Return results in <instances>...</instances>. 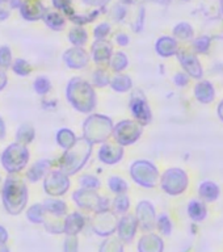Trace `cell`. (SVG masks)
Wrapping results in <instances>:
<instances>
[{"mask_svg": "<svg viewBox=\"0 0 223 252\" xmlns=\"http://www.w3.org/2000/svg\"><path fill=\"white\" fill-rule=\"evenodd\" d=\"M66 96L71 106L80 113L91 114L97 106V94L92 83L83 78H72L67 84Z\"/></svg>", "mask_w": 223, "mask_h": 252, "instance_id": "cell-1", "label": "cell"}, {"mask_svg": "<svg viewBox=\"0 0 223 252\" xmlns=\"http://www.w3.org/2000/svg\"><path fill=\"white\" fill-rule=\"evenodd\" d=\"M114 122L109 116L91 113L83 122V138L91 145H102L112 138Z\"/></svg>", "mask_w": 223, "mask_h": 252, "instance_id": "cell-2", "label": "cell"}, {"mask_svg": "<svg viewBox=\"0 0 223 252\" xmlns=\"http://www.w3.org/2000/svg\"><path fill=\"white\" fill-rule=\"evenodd\" d=\"M94 150V145L86 141L84 138H79L71 149L66 150L61 160V171L66 175H75L79 171H82L83 167L87 164L91 154Z\"/></svg>", "mask_w": 223, "mask_h": 252, "instance_id": "cell-3", "label": "cell"}, {"mask_svg": "<svg viewBox=\"0 0 223 252\" xmlns=\"http://www.w3.org/2000/svg\"><path fill=\"white\" fill-rule=\"evenodd\" d=\"M160 175L157 164L147 159H137L129 167L130 179L142 188L154 189L159 187Z\"/></svg>", "mask_w": 223, "mask_h": 252, "instance_id": "cell-4", "label": "cell"}, {"mask_svg": "<svg viewBox=\"0 0 223 252\" xmlns=\"http://www.w3.org/2000/svg\"><path fill=\"white\" fill-rule=\"evenodd\" d=\"M159 187L165 194L171 197L180 196L187 192L189 187V175L184 168L171 167L167 168L160 175Z\"/></svg>", "mask_w": 223, "mask_h": 252, "instance_id": "cell-5", "label": "cell"}, {"mask_svg": "<svg viewBox=\"0 0 223 252\" xmlns=\"http://www.w3.org/2000/svg\"><path fill=\"white\" fill-rule=\"evenodd\" d=\"M143 127L141 124L133 118H125L114 124L113 134H112V139L116 143L127 147L134 143H137L141 139L142 134H143Z\"/></svg>", "mask_w": 223, "mask_h": 252, "instance_id": "cell-6", "label": "cell"}, {"mask_svg": "<svg viewBox=\"0 0 223 252\" xmlns=\"http://www.w3.org/2000/svg\"><path fill=\"white\" fill-rule=\"evenodd\" d=\"M72 200L79 208L88 212H104L110 209L112 201L108 197L100 196L97 190H90V189L80 188L72 193Z\"/></svg>", "mask_w": 223, "mask_h": 252, "instance_id": "cell-7", "label": "cell"}, {"mask_svg": "<svg viewBox=\"0 0 223 252\" xmlns=\"http://www.w3.org/2000/svg\"><path fill=\"white\" fill-rule=\"evenodd\" d=\"M129 109L133 120L142 126H147L153 122V110L150 106L149 98L139 88H134L129 94Z\"/></svg>", "mask_w": 223, "mask_h": 252, "instance_id": "cell-8", "label": "cell"}, {"mask_svg": "<svg viewBox=\"0 0 223 252\" xmlns=\"http://www.w3.org/2000/svg\"><path fill=\"white\" fill-rule=\"evenodd\" d=\"M176 58L180 63L183 71L187 72L191 76V79H194L196 82L204 79V67L201 64L198 55L194 51L180 49L179 53H177Z\"/></svg>", "mask_w": 223, "mask_h": 252, "instance_id": "cell-9", "label": "cell"}, {"mask_svg": "<svg viewBox=\"0 0 223 252\" xmlns=\"http://www.w3.org/2000/svg\"><path fill=\"white\" fill-rule=\"evenodd\" d=\"M118 220L120 218L112 209L95 213L94 220H92L95 232L101 236H110L117 231Z\"/></svg>", "mask_w": 223, "mask_h": 252, "instance_id": "cell-10", "label": "cell"}, {"mask_svg": "<svg viewBox=\"0 0 223 252\" xmlns=\"http://www.w3.org/2000/svg\"><path fill=\"white\" fill-rule=\"evenodd\" d=\"M135 217H137L139 227L145 231H153L157 227V210L151 201L141 200L135 206Z\"/></svg>", "mask_w": 223, "mask_h": 252, "instance_id": "cell-11", "label": "cell"}, {"mask_svg": "<svg viewBox=\"0 0 223 252\" xmlns=\"http://www.w3.org/2000/svg\"><path fill=\"white\" fill-rule=\"evenodd\" d=\"M125 157V147L114 141H108L100 145L97 150V159L104 165H116Z\"/></svg>", "mask_w": 223, "mask_h": 252, "instance_id": "cell-12", "label": "cell"}, {"mask_svg": "<svg viewBox=\"0 0 223 252\" xmlns=\"http://www.w3.org/2000/svg\"><path fill=\"white\" fill-rule=\"evenodd\" d=\"M71 181L68 179V175L59 171H54L47 175L46 180H45V190L47 194L53 197L63 196L67 190L70 189Z\"/></svg>", "mask_w": 223, "mask_h": 252, "instance_id": "cell-13", "label": "cell"}, {"mask_svg": "<svg viewBox=\"0 0 223 252\" xmlns=\"http://www.w3.org/2000/svg\"><path fill=\"white\" fill-rule=\"evenodd\" d=\"M139 227L138 220L135 214H125L118 220L117 226V236L118 239L124 243H130L134 239L137 234V230Z\"/></svg>", "mask_w": 223, "mask_h": 252, "instance_id": "cell-14", "label": "cell"}, {"mask_svg": "<svg viewBox=\"0 0 223 252\" xmlns=\"http://www.w3.org/2000/svg\"><path fill=\"white\" fill-rule=\"evenodd\" d=\"M28 160V151L25 147L11 146V149L5 151L3 155V163L5 169L16 171L25 165Z\"/></svg>", "mask_w": 223, "mask_h": 252, "instance_id": "cell-15", "label": "cell"}, {"mask_svg": "<svg viewBox=\"0 0 223 252\" xmlns=\"http://www.w3.org/2000/svg\"><path fill=\"white\" fill-rule=\"evenodd\" d=\"M216 94V87L210 80H206V79L197 80L193 87V96L202 105H209L214 102Z\"/></svg>", "mask_w": 223, "mask_h": 252, "instance_id": "cell-16", "label": "cell"}, {"mask_svg": "<svg viewBox=\"0 0 223 252\" xmlns=\"http://www.w3.org/2000/svg\"><path fill=\"white\" fill-rule=\"evenodd\" d=\"M113 46L106 39H96L91 47V58L98 66H104L109 63L112 55H113Z\"/></svg>", "mask_w": 223, "mask_h": 252, "instance_id": "cell-17", "label": "cell"}, {"mask_svg": "<svg viewBox=\"0 0 223 252\" xmlns=\"http://www.w3.org/2000/svg\"><path fill=\"white\" fill-rule=\"evenodd\" d=\"M91 54H88L83 47H71L63 54V61L70 68L74 70H82L88 66Z\"/></svg>", "mask_w": 223, "mask_h": 252, "instance_id": "cell-18", "label": "cell"}, {"mask_svg": "<svg viewBox=\"0 0 223 252\" xmlns=\"http://www.w3.org/2000/svg\"><path fill=\"white\" fill-rule=\"evenodd\" d=\"M221 187L213 180L201 181L198 188H197V196L200 200H202L205 204H213L220 200L221 197Z\"/></svg>", "mask_w": 223, "mask_h": 252, "instance_id": "cell-19", "label": "cell"}, {"mask_svg": "<svg viewBox=\"0 0 223 252\" xmlns=\"http://www.w3.org/2000/svg\"><path fill=\"white\" fill-rule=\"evenodd\" d=\"M180 50L179 46V41L175 37H169V35H163L158 39L155 43V51L157 54L161 58H171V57H176L177 53Z\"/></svg>", "mask_w": 223, "mask_h": 252, "instance_id": "cell-20", "label": "cell"}, {"mask_svg": "<svg viewBox=\"0 0 223 252\" xmlns=\"http://www.w3.org/2000/svg\"><path fill=\"white\" fill-rule=\"evenodd\" d=\"M20 12H21L24 19L29 20V21L43 19V16L46 13L39 0H24L23 5L20 8Z\"/></svg>", "mask_w": 223, "mask_h": 252, "instance_id": "cell-21", "label": "cell"}, {"mask_svg": "<svg viewBox=\"0 0 223 252\" xmlns=\"http://www.w3.org/2000/svg\"><path fill=\"white\" fill-rule=\"evenodd\" d=\"M163 250H164L163 240L160 236L154 232H146L138 243L139 252H163Z\"/></svg>", "mask_w": 223, "mask_h": 252, "instance_id": "cell-22", "label": "cell"}, {"mask_svg": "<svg viewBox=\"0 0 223 252\" xmlns=\"http://www.w3.org/2000/svg\"><path fill=\"white\" fill-rule=\"evenodd\" d=\"M187 214L196 223L204 222L208 217V204H205L198 197L192 198L187 205Z\"/></svg>", "mask_w": 223, "mask_h": 252, "instance_id": "cell-23", "label": "cell"}, {"mask_svg": "<svg viewBox=\"0 0 223 252\" xmlns=\"http://www.w3.org/2000/svg\"><path fill=\"white\" fill-rule=\"evenodd\" d=\"M110 90L117 94H130L134 90V82L131 76L125 72L113 74L110 80Z\"/></svg>", "mask_w": 223, "mask_h": 252, "instance_id": "cell-24", "label": "cell"}, {"mask_svg": "<svg viewBox=\"0 0 223 252\" xmlns=\"http://www.w3.org/2000/svg\"><path fill=\"white\" fill-rule=\"evenodd\" d=\"M84 224H86V220H84V217L80 213H71L70 216H67L66 220H64V231L68 235H76L78 232L82 231Z\"/></svg>", "mask_w": 223, "mask_h": 252, "instance_id": "cell-25", "label": "cell"}, {"mask_svg": "<svg viewBox=\"0 0 223 252\" xmlns=\"http://www.w3.org/2000/svg\"><path fill=\"white\" fill-rule=\"evenodd\" d=\"M108 66H109L110 72H113V74H121V72H124L129 67V57L124 51H116L112 55Z\"/></svg>", "mask_w": 223, "mask_h": 252, "instance_id": "cell-26", "label": "cell"}, {"mask_svg": "<svg viewBox=\"0 0 223 252\" xmlns=\"http://www.w3.org/2000/svg\"><path fill=\"white\" fill-rule=\"evenodd\" d=\"M106 187H108L110 192L113 193L114 196L126 194V193L129 192V183L124 177L118 176V175H112V176H109V179L106 181Z\"/></svg>", "mask_w": 223, "mask_h": 252, "instance_id": "cell-27", "label": "cell"}, {"mask_svg": "<svg viewBox=\"0 0 223 252\" xmlns=\"http://www.w3.org/2000/svg\"><path fill=\"white\" fill-rule=\"evenodd\" d=\"M113 75L110 74V70L104 68V67H98L94 71L91 83L95 88H105L110 86V80H112Z\"/></svg>", "mask_w": 223, "mask_h": 252, "instance_id": "cell-28", "label": "cell"}, {"mask_svg": "<svg viewBox=\"0 0 223 252\" xmlns=\"http://www.w3.org/2000/svg\"><path fill=\"white\" fill-rule=\"evenodd\" d=\"M130 206H131V200L130 197L126 194H118V196H114V198L112 200V205H110V209L113 210L117 216H125V214H129Z\"/></svg>", "mask_w": 223, "mask_h": 252, "instance_id": "cell-29", "label": "cell"}, {"mask_svg": "<svg viewBox=\"0 0 223 252\" xmlns=\"http://www.w3.org/2000/svg\"><path fill=\"white\" fill-rule=\"evenodd\" d=\"M79 138L75 135V133L70 129H61L57 133V143H58L63 150L71 149L72 146L78 142Z\"/></svg>", "mask_w": 223, "mask_h": 252, "instance_id": "cell-30", "label": "cell"}, {"mask_svg": "<svg viewBox=\"0 0 223 252\" xmlns=\"http://www.w3.org/2000/svg\"><path fill=\"white\" fill-rule=\"evenodd\" d=\"M43 20H45V23H46L47 27L51 28V29H54V31H61V29H63L64 25H66V20H64V17L57 11L46 12L45 16H43Z\"/></svg>", "mask_w": 223, "mask_h": 252, "instance_id": "cell-31", "label": "cell"}, {"mask_svg": "<svg viewBox=\"0 0 223 252\" xmlns=\"http://www.w3.org/2000/svg\"><path fill=\"white\" fill-rule=\"evenodd\" d=\"M43 208L45 210H47L51 214H54V216H64L67 212V205L64 201L58 200V198H49V200L45 202L43 205Z\"/></svg>", "mask_w": 223, "mask_h": 252, "instance_id": "cell-32", "label": "cell"}, {"mask_svg": "<svg viewBox=\"0 0 223 252\" xmlns=\"http://www.w3.org/2000/svg\"><path fill=\"white\" fill-rule=\"evenodd\" d=\"M68 39L75 47H83L88 39V34L86 29H83L82 27H75L68 33Z\"/></svg>", "mask_w": 223, "mask_h": 252, "instance_id": "cell-33", "label": "cell"}, {"mask_svg": "<svg viewBox=\"0 0 223 252\" xmlns=\"http://www.w3.org/2000/svg\"><path fill=\"white\" fill-rule=\"evenodd\" d=\"M173 37L179 41H188L193 37V28L188 23H180L177 24L176 27L173 28Z\"/></svg>", "mask_w": 223, "mask_h": 252, "instance_id": "cell-34", "label": "cell"}, {"mask_svg": "<svg viewBox=\"0 0 223 252\" xmlns=\"http://www.w3.org/2000/svg\"><path fill=\"white\" fill-rule=\"evenodd\" d=\"M79 184L84 189H90V190H98L101 188V180L95 175L91 173H86L79 179Z\"/></svg>", "mask_w": 223, "mask_h": 252, "instance_id": "cell-35", "label": "cell"}, {"mask_svg": "<svg viewBox=\"0 0 223 252\" xmlns=\"http://www.w3.org/2000/svg\"><path fill=\"white\" fill-rule=\"evenodd\" d=\"M157 228L161 235H171V232H172V220H171V217L167 213H161V214L158 216Z\"/></svg>", "mask_w": 223, "mask_h": 252, "instance_id": "cell-36", "label": "cell"}, {"mask_svg": "<svg viewBox=\"0 0 223 252\" xmlns=\"http://www.w3.org/2000/svg\"><path fill=\"white\" fill-rule=\"evenodd\" d=\"M49 167H50V161L41 160L38 161V163H35V164L32 167V169L29 171L28 175H29L32 181H37L39 180V179H41V177H42L47 171H49Z\"/></svg>", "mask_w": 223, "mask_h": 252, "instance_id": "cell-37", "label": "cell"}, {"mask_svg": "<svg viewBox=\"0 0 223 252\" xmlns=\"http://www.w3.org/2000/svg\"><path fill=\"white\" fill-rule=\"evenodd\" d=\"M100 252H124V246L118 238H109L101 244Z\"/></svg>", "mask_w": 223, "mask_h": 252, "instance_id": "cell-38", "label": "cell"}, {"mask_svg": "<svg viewBox=\"0 0 223 252\" xmlns=\"http://www.w3.org/2000/svg\"><path fill=\"white\" fill-rule=\"evenodd\" d=\"M210 45H212L210 38L206 37V35H202V37H198V38L194 39V42H193V51L196 54H208Z\"/></svg>", "mask_w": 223, "mask_h": 252, "instance_id": "cell-39", "label": "cell"}, {"mask_svg": "<svg viewBox=\"0 0 223 252\" xmlns=\"http://www.w3.org/2000/svg\"><path fill=\"white\" fill-rule=\"evenodd\" d=\"M51 88L50 80L45 76H39L37 80L34 82V90L35 92H38L39 94H47Z\"/></svg>", "mask_w": 223, "mask_h": 252, "instance_id": "cell-40", "label": "cell"}, {"mask_svg": "<svg viewBox=\"0 0 223 252\" xmlns=\"http://www.w3.org/2000/svg\"><path fill=\"white\" fill-rule=\"evenodd\" d=\"M191 82V76L184 71H177L176 74L173 75V84L179 88H184Z\"/></svg>", "mask_w": 223, "mask_h": 252, "instance_id": "cell-41", "label": "cell"}, {"mask_svg": "<svg viewBox=\"0 0 223 252\" xmlns=\"http://www.w3.org/2000/svg\"><path fill=\"white\" fill-rule=\"evenodd\" d=\"M109 33H110V25L108 23L98 24L94 31V35L96 39H105Z\"/></svg>", "mask_w": 223, "mask_h": 252, "instance_id": "cell-42", "label": "cell"}, {"mask_svg": "<svg viewBox=\"0 0 223 252\" xmlns=\"http://www.w3.org/2000/svg\"><path fill=\"white\" fill-rule=\"evenodd\" d=\"M33 135H34V131L32 129L31 126L24 125L21 129L19 130V133H17V137L21 142L24 143H28V142H31L33 139Z\"/></svg>", "mask_w": 223, "mask_h": 252, "instance_id": "cell-43", "label": "cell"}, {"mask_svg": "<svg viewBox=\"0 0 223 252\" xmlns=\"http://www.w3.org/2000/svg\"><path fill=\"white\" fill-rule=\"evenodd\" d=\"M43 210H45L43 206H41V205H34V206L29 210V213H28V217H29L33 222H42Z\"/></svg>", "mask_w": 223, "mask_h": 252, "instance_id": "cell-44", "label": "cell"}, {"mask_svg": "<svg viewBox=\"0 0 223 252\" xmlns=\"http://www.w3.org/2000/svg\"><path fill=\"white\" fill-rule=\"evenodd\" d=\"M12 54L11 49L8 46H1L0 47V66L1 67H8L11 63Z\"/></svg>", "mask_w": 223, "mask_h": 252, "instance_id": "cell-45", "label": "cell"}, {"mask_svg": "<svg viewBox=\"0 0 223 252\" xmlns=\"http://www.w3.org/2000/svg\"><path fill=\"white\" fill-rule=\"evenodd\" d=\"M70 3L71 0H53V4H54V7L59 11L66 12L68 16H72V11H71L70 8Z\"/></svg>", "mask_w": 223, "mask_h": 252, "instance_id": "cell-46", "label": "cell"}, {"mask_svg": "<svg viewBox=\"0 0 223 252\" xmlns=\"http://www.w3.org/2000/svg\"><path fill=\"white\" fill-rule=\"evenodd\" d=\"M13 70L19 75H27L29 72V70H31V67L23 59H17L15 62V66H13Z\"/></svg>", "mask_w": 223, "mask_h": 252, "instance_id": "cell-47", "label": "cell"}, {"mask_svg": "<svg viewBox=\"0 0 223 252\" xmlns=\"http://www.w3.org/2000/svg\"><path fill=\"white\" fill-rule=\"evenodd\" d=\"M78 251V239L75 235H70L64 243V252H76Z\"/></svg>", "mask_w": 223, "mask_h": 252, "instance_id": "cell-48", "label": "cell"}, {"mask_svg": "<svg viewBox=\"0 0 223 252\" xmlns=\"http://www.w3.org/2000/svg\"><path fill=\"white\" fill-rule=\"evenodd\" d=\"M129 35L125 34V33H118L117 35H116V42H117V45H120V46H127L129 45Z\"/></svg>", "mask_w": 223, "mask_h": 252, "instance_id": "cell-49", "label": "cell"}, {"mask_svg": "<svg viewBox=\"0 0 223 252\" xmlns=\"http://www.w3.org/2000/svg\"><path fill=\"white\" fill-rule=\"evenodd\" d=\"M83 1L88 5H94V7H101V5L109 3V0H83Z\"/></svg>", "mask_w": 223, "mask_h": 252, "instance_id": "cell-50", "label": "cell"}, {"mask_svg": "<svg viewBox=\"0 0 223 252\" xmlns=\"http://www.w3.org/2000/svg\"><path fill=\"white\" fill-rule=\"evenodd\" d=\"M11 15V12L8 8H4L3 5H0V21H4V20H7Z\"/></svg>", "mask_w": 223, "mask_h": 252, "instance_id": "cell-51", "label": "cell"}, {"mask_svg": "<svg viewBox=\"0 0 223 252\" xmlns=\"http://www.w3.org/2000/svg\"><path fill=\"white\" fill-rule=\"evenodd\" d=\"M217 116H218L220 121L223 124V98L218 102V105H217Z\"/></svg>", "mask_w": 223, "mask_h": 252, "instance_id": "cell-52", "label": "cell"}, {"mask_svg": "<svg viewBox=\"0 0 223 252\" xmlns=\"http://www.w3.org/2000/svg\"><path fill=\"white\" fill-rule=\"evenodd\" d=\"M23 1L24 0H9V5H11V8H21V5H23Z\"/></svg>", "mask_w": 223, "mask_h": 252, "instance_id": "cell-53", "label": "cell"}, {"mask_svg": "<svg viewBox=\"0 0 223 252\" xmlns=\"http://www.w3.org/2000/svg\"><path fill=\"white\" fill-rule=\"evenodd\" d=\"M5 238H7V232L4 231L3 227H0V243H3Z\"/></svg>", "mask_w": 223, "mask_h": 252, "instance_id": "cell-54", "label": "cell"}, {"mask_svg": "<svg viewBox=\"0 0 223 252\" xmlns=\"http://www.w3.org/2000/svg\"><path fill=\"white\" fill-rule=\"evenodd\" d=\"M4 84H5V75L0 71V88H3Z\"/></svg>", "mask_w": 223, "mask_h": 252, "instance_id": "cell-55", "label": "cell"}, {"mask_svg": "<svg viewBox=\"0 0 223 252\" xmlns=\"http://www.w3.org/2000/svg\"><path fill=\"white\" fill-rule=\"evenodd\" d=\"M4 133H5V127H4V124L3 121L0 120V139L4 137Z\"/></svg>", "mask_w": 223, "mask_h": 252, "instance_id": "cell-56", "label": "cell"}, {"mask_svg": "<svg viewBox=\"0 0 223 252\" xmlns=\"http://www.w3.org/2000/svg\"><path fill=\"white\" fill-rule=\"evenodd\" d=\"M5 3H9V0H0V5H3Z\"/></svg>", "mask_w": 223, "mask_h": 252, "instance_id": "cell-57", "label": "cell"}, {"mask_svg": "<svg viewBox=\"0 0 223 252\" xmlns=\"http://www.w3.org/2000/svg\"><path fill=\"white\" fill-rule=\"evenodd\" d=\"M222 8H223V1H222Z\"/></svg>", "mask_w": 223, "mask_h": 252, "instance_id": "cell-58", "label": "cell"}]
</instances>
